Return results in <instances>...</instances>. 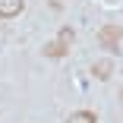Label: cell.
Segmentation results:
<instances>
[{"label": "cell", "instance_id": "obj_5", "mask_svg": "<svg viewBox=\"0 0 123 123\" xmlns=\"http://www.w3.org/2000/svg\"><path fill=\"white\" fill-rule=\"evenodd\" d=\"M66 123H98V117H95L92 111H73V114L66 117Z\"/></svg>", "mask_w": 123, "mask_h": 123}, {"label": "cell", "instance_id": "obj_1", "mask_svg": "<svg viewBox=\"0 0 123 123\" xmlns=\"http://www.w3.org/2000/svg\"><path fill=\"white\" fill-rule=\"evenodd\" d=\"M120 38H123V25H104L101 32H98V41H101L107 51H117Z\"/></svg>", "mask_w": 123, "mask_h": 123}, {"label": "cell", "instance_id": "obj_2", "mask_svg": "<svg viewBox=\"0 0 123 123\" xmlns=\"http://www.w3.org/2000/svg\"><path fill=\"white\" fill-rule=\"evenodd\" d=\"M25 6V0H0V19H16Z\"/></svg>", "mask_w": 123, "mask_h": 123}, {"label": "cell", "instance_id": "obj_3", "mask_svg": "<svg viewBox=\"0 0 123 123\" xmlns=\"http://www.w3.org/2000/svg\"><path fill=\"white\" fill-rule=\"evenodd\" d=\"M111 73H114V63H111L107 57H101V60H95V63H92V76H95V79H101V82H104V79H111Z\"/></svg>", "mask_w": 123, "mask_h": 123}, {"label": "cell", "instance_id": "obj_4", "mask_svg": "<svg viewBox=\"0 0 123 123\" xmlns=\"http://www.w3.org/2000/svg\"><path fill=\"white\" fill-rule=\"evenodd\" d=\"M66 51H69V47H66L60 38H54V41H47V44H44V57H51V60H60Z\"/></svg>", "mask_w": 123, "mask_h": 123}]
</instances>
